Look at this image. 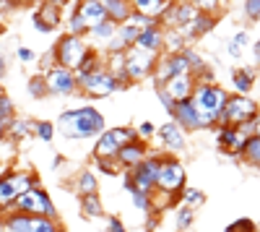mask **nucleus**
I'll return each instance as SVG.
<instances>
[{"label": "nucleus", "instance_id": "obj_1", "mask_svg": "<svg viewBox=\"0 0 260 232\" xmlns=\"http://www.w3.org/2000/svg\"><path fill=\"white\" fill-rule=\"evenodd\" d=\"M107 120L104 115L94 107V104H83V107H73L60 112L57 123H55V133H60L68 141H86V138H96L99 133H104Z\"/></svg>", "mask_w": 260, "mask_h": 232}, {"label": "nucleus", "instance_id": "obj_2", "mask_svg": "<svg viewBox=\"0 0 260 232\" xmlns=\"http://www.w3.org/2000/svg\"><path fill=\"white\" fill-rule=\"evenodd\" d=\"M226 99H229V92L219 86V83H195V89L190 94V104H192L195 115H198L203 131L216 125V120L224 112Z\"/></svg>", "mask_w": 260, "mask_h": 232}, {"label": "nucleus", "instance_id": "obj_3", "mask_svg": "<svg viewBox=\"0 0 260 232\" xmlns=\"http://www.w3.org/2000/svg\"><path fill=\"white\" fill-rule=\"evenodd\" d=\"M161 157H164V152L161 149H151V154L141 162V164H136L133 170H127L125 172V183H122V188L127 193H146V196H151L156 191V172H159V162H161Z\"/></svg>", "mask_w": 260, "mask_h": 232}, {"label": "nucleus", "instance_id": "obj_4", "mask_svg": "<svg viewBox=\"0 0 260 232\" xmlns=\"http://www.w3.org/2000/svg\"><path fill=\"white\" fill-rule=\"evenodd\" d=\"M187 185V170L177 157L164 154L159 162V172H156V196H164L169 201H175L180 191Z\"/></svg>", "mask_w": 260, "mask_h": 232}, {"label": "nucleus", "instance_id": "obj_5", "mask_svg": "<svg viewBox=\"0 0 260 232\" xmlns=\"http://www.w3.org/2000/svg\"><path fill=\"white\" fill-rule=\"evenodd\" d=\"M6 212H18V214H26V217H45V219H57V209L55 201L50 198V193L45 188H29L26 193H21Z\"/></svg>", "mask_w": 260, "mask_h": 232}, {"label": "nucleus", "instance_id": "obj_6", "mask_svg": "<svg viewBox=\"0 0 260 232\" xmlns=\"http://www.w3.org/2000/svg\"><path fill=\"white\" fill-rule=\"evenodd\" d=\"M136 141V131L130 125H115V128H104V133H99L94 138V149H91V159H115L117 152L125 143Z\"/></svg>", "mask_w": 260, "mask_h": 232}, {"label": "nucleus", "instance_id": "obj_7", "mask_svg": "<svg viewBox=\"0 0 260 232\" xmlns=\"http://www.w3.org/2000/svg\"><path fill=\"white\" fill-rule=\"evenodd\" d=\"M91 47L86 45V39L81 37H71V34H62L57 42H55V47H52V57H55V66L60 68H68V71H76L86 52H89Z\"/></svg>", "mask_w": 260, "mask_h": 232}, {"label": "nucleus", "instance_id": "obj_8", "mask_svg": "<svg viewBox=\"0 0 260 232\" xmlns=\"http://www.w3.org/2000/svg\"><path fill=\"white\" fill-rule=\"evenodd\" d=\"M257 118V102L252 97H240V94H229L221 118L216 120V125H229V128H237L247 120ZM213 125V128H216Z\"/></svg>", "mask_w": 260, "mask_h": 232}, {"label": "nucleus", "instance_id": "obj_9", "mask_svg": "<svg viewBox=\"0 0 260 232\" xmlns=\"http://www.w3.org/2000/svg\"><path fill=\"white\" fill-rule=\"evenodd\" d=\"M76 83H78V94H86L89 99H104V97H110V94L120 92L117 78H115L110 71H107L104 66L96 68V71L89 73V76H83V78L76 81Z\"/></svg>", "mask_w": 260, "mask_h": 232}, {"label": "nucleus", "instance_id": "obj_10", "mask_svg": "<svg viewBox=\"0 0 260 232\" xmlns=\"http://www.w3.org/2000/svg\"><path fill=\"white\" fill-rule=\"evenodd\" d=\"M156 57H159V55L143 52V50H138V47L125 50V52H122V68H125L127 81L136 83V81H143V78H154Z\"/></svg>", "mask_w": 260, "mask_h": 232}, {"label": "nucleus", "instance_id": "obj_11", "mask_svg": "<svg viewBox=\"0 0 260 232\" xmlns=\"http://www.w3.org/2000/svg\"><path fill=\"white\" fill-rule=\"evenodd\" d=\"M195 6H198V13H195V18L190 21L185 29H177L185 42H192V39L206 37L208 32H213L216 24H219V16H216L219 6H216V3H208V6H206V3H195Z\"/></svg>", "mask_w": 260, "mask_h": 232}, {"label": "nucleus", "instance_id": "obj_12", "mask_svg": "<svg viewBox=\"0 0 260 232\" xmlns=\"http://www.w3.org/2000/svg\"><path fill=\"white\" fill-rule=\"evenodd\" d=\"M42 78H45V86H47V97H73V94H78L76 76L68 68L52 66L50 71L42 73Z\"/></svg>", "mask_w": 260, "mask_h": 232}, {"label": "nucleus", "instance_id": "obj_13", "mask_svg": "<svg viewBox=\"0 0 260 232\" xmlns=\"http://www.w3.org/2000/svg\"><path fill=\"white\" fill-rule=\"evenodd\" d=\"M37 172H29V170H21V172H8L3 180H0V206L8 209L21 193H26L31 188V180H34Z\"/></svg>", "mask_w": 260, "mask_h": 232}, {"label": "nucleus", "instance_id": "obj_14", "mask_svg": "<svg viewBox=\"0 0 260 232\" xmlns=\"http://www.w3.org/2000/svg\"><path fill=\"white\" fill-rule=\"evenodd\" d=\"M182 73H190L185 50H180V52H161L156 57V68H154V78L151 81L164 83V81L175 78V76H182Z\"/></svg>", "mask_w": 260, "mask_h": 232}, {"label": "nucleus", "instance_id": "obj_15", "mask_svg": "<svg viewBox=\"0 0 260 232\" xmlns=\"http://www.w3.org/2000/svg\"><path fill=\"white\" fill-rule=\"evenodd\" d=\"M31 26L42 34L57 32L62 26V6L60 3H42L37 6L34 16H31Z\"/></svg>", "mask_w": 260, "mask_h": 232}, {"label": "nucleus", "instance_id": "obj_16", "mask_svg": "<svg viewBox=\"0 0 260 232\" xmlns=\"http://www.w3.org/2000/svg\"><path fill=\"white\" fill-rule=\"evenodd\" d=\"M156 138L161 141V152L164 154H180L185 152V146H187V133L180 128V125L175 123H161L159 128H156Z\"/></svg>", "mask_w": 260, "mask_h": 232}, {"label": "nucleus", "instance_id": "obj_17", "mask_svg": "<svg viewBox=\"0 0 260 232\" xmlns=\"http://www.w3.org/2000/svg\"><path fill=\"white\" fill-rule=\"evenodd\" d=\"M247 138L240 133V128H229V125H216V146L226 154V157H234L240 159L242 149H245Z\"/></svg>", "mask_w": 260, "mask_h": 232}, {"label": "nucleus", "instance_id": "obj_18", "mask_svg": "<svg viewBox=\"0 0 260 232\" xmlns=\"http://www.w3.org/2000/svg\"><path fill=\"white\" fill-rule=\"evenodd\" d=\"M151 154V146L148 143H143V141H130V143H125L122 149L117 152V157H115V162H117V167L122 172H127V170H133L136 164H141L146 157Z\"/></svg>", "mask_w": 260, "mask_h": 232}, {"label": "nucleus", "instance_id": "obj_19", "mask_svg": "<svg viewBox=\"0 0 260 232\" xmlns=\"http://www.w3.org/2000/svg\"><path fill=\"white\" fill-rule=\"evenodd\" d=\"M169 120L175 123V125H180L182 131H203L201 128V120H198V115H195V110H192V104H190V99H185V102H175V107H172V112H169Z\"/></svg>", "mask_w": 260, "mask_h": 232}, {"label": "nucleus", "instance_id": "obj_20", "mask_svg": "<svg viewBox=\"0 0 260 232\" xmlns=\"http://www.w3.org/2000/svg\"><path fill=\"white\" fill-rule=\"evenodd\" d=\"M133 47H138V50H143V52H151V55H161V52H164V26L154 24V26L138 32Z\"/></svg>", "mask_w": 260, "mask_h": 232}, {"label": "nucleus", "instance_id": "obj_21", "mask_svg": "<svg viewBox=\"0 0 260 232\" xmlns=\"http://www.w3.org/2000/svg\"><path fill=\"white\" fill-rule=\"evenodd\" d=\"M255 86H257V73H255V68L242 66V68H234V71H232V89H234V94L252 97Z\"/></svg>", "mask_w": 260, "mask_h": 232}, {"label": "nucleus", "instance_id": "obj_22", "mask_svg": "<svg viewBox=\"0 0 260 232\" xmlns=\"http://www.w3.org/2000/svg\"><path fill=\"white\" fill-rule=\"evenodd\" d=\"M115 32H117V24H112L110 18H104L102 24L89 26V32H86V45H89L91 50H96V47H107V45L112 42Z\"/></svg>", "mask_w": 260, "mask_h": 232}, {"label": "nucleus", "instance_id": "obj_23", "mask_svg": "<svg viewBox=\"0 0 260 232\" xmlns=\"http://www.w3.org/2000/svg\"><path fill=\"white\" fill-rule=\"evenodd\" d=\"M192 89H195V78H192L190 73H182V76H175V78L164 81V92L172 97V102H185V99H190Z\"/></svg>", "mask_w": 260, "mask_h": 232}, {"label": "nucleus", "instance_id": "obj_24", "mask_svg": "<svg viewBox=\"0 0 260 232\" xmlns=\"http://www.w3.org/2000/svg\"><path fill=\"white\" fill-rule=\"evenodd\" d=\"M130 8H133L136 13H141V16H146V18H151V21H156V24H159V18L167 13L169 3H167V0H130Z\"/></svg>", "mask_w": 260, "mask_h": 232}, {"label": "nucleus", "instance_id": "obj_25", "mask_svg": "<svg viewBox=\"0 0 260 232\" xmlns=\"http://www.w3.org/2000/svg\"><path fill=\"white\" fill-rule=\"evenodd\" d=\"M34 136V120L29 118H13L8 125H6V138L8 141H26Z\"/></svg>", "mask_w": 260, "mask_h": 232}, {"label": "nucleus", "instance_id": "obj_26", "mask_svg": "<svg viewBox=\"0 0 260 232\" xmlns=\"http://www.w3.org/2000/svg\"><path fill=\"white\" fill-rule=\"evenodd\" d=\"M78 13L83 16L86 26H96V24H102V21L107 18L102 0H83V3H78Z\"/></svg>", "mask_w": 260, "mask_h": 232}, {"label": "nucleus", "instance_id": "obj_27", "mask_svg": "<svg viewBox=\"0 0 260 232\" xmlns=\"http://www.w3.org/2000/svg\"><path fill=\"white\" fill-rule=\"evenodd\" d=\"M130 11H133V8H130V0H104V13L117 26L127 21Z\"/></svg>", "mask_w": 260, "mask_h": 232}, {"label": "nucleus", "instance_id": "obj_28", "mask_svg": "<svg viewBox=\"0 0 260 232\" xmlns=\"http://www.w3.org/2000/svg\"><path fill=\"white\" fill-rule=\"evenodd\" d=\"M255 42V37L247 32V29H240L229 42H226V52H229V57H234V60H240L242 55H245V50Z\"/></svg>", "mask_w": 260, "mask_h": 232}, {"label": "nucleus", "instance_id": "obj_29", "mask_svg": "<svg viewBox=\"0 0 260 232\" xmlns=\"http://www.w3.org/2000/svg\"><path fill=\"white\" fill-rule=\"evenodd\" d=\"M76 193H78V198L81 196H94V193H99V180H96V175L91 172V170H81L78 175H76Z\"/></svg>", "mask_w": 260, "mask_h": 232}, {"label": "nucleus", "instance_id": "obj_30", "mask_svg": "<svg viewBox=\"0 0 260 232\" xmlns=\"http://www.w3.org/2000/svg\"><path fill=\"white\" fill-rule=\"evenodd\" d=\"M102 66H104V55H102L99 50H89V52H86V57H83V63L73 71V76H76V81H81L83 76L94 73V71L102 68Z\"/></svg>", "mask_w": 260, "mask_h": 232}, {"label": "nucleus", "instance_id": "obj_31", "mask_svg": "<svg viewBox=\"0 0 260 232\" xmlns=\"http://www.w3.org/2000/svg\"><path fill=\"white\" fill-rule=\"evenodd\" d=\"M81 214H83L86 219H104V217H107L99 193H94V196H81Z\"/></svg>", "mask_w": 260, "mask_h": 232}, {"label": "nucleus", "instance_id": "obj_32", "mask_svg": "<svg viewBox=\"0 0 260 232\" xmlns=\"http://www.w3.org/2000/svg\"><path fill=\"white\" fill-rule=\"evenodd\" d=\"M3 227L8 232H31V217L18 214V212H6L3 214Z\"/></svg>", "mask_w": 260, "mask_h": 232}, {"label": "nucleus", "instance_id": "obj_33", "mask_svg": "<svg viewBox=\"0 0 260 232\" xmlns=\"http://www.w3.org/2000/svg\"><path fill=\"white\" fill-rule=\"evenodd\" d=\"M240 159H242L245 164H250L252 170H257V164H260V138H257V136H250V138H247Z\"/></svg>", "mask_w": 260, "mask_h": 232}, {"label": "nucleus", "instance_id": "obj_34", "mask_svg": "<svg viewBox=\"0 0 260 232\" xmlns=\"http://www.w3.org/2000/svg\"><path fill=\"white\" fill-rule=\"evenodd\" d=\"M177 198L182 201V206L192 209V212H195L198 206H203V204H206V193L201 191V188H190V185H185V188H182Z\"/></svg>", "mask_w": 260, "mask_h": 232}, {"label": "nucleus", "instance_id": "obj_35", "mask_svg": "<svg viewBox=\"0 0 260 232\" xmlns=\"http://www.w3.org/2000/svg\"><path fill=\"white\" fill-rule=\"evenodd\" d=\"M34 138H39L42 143H52V138H55V123H50V120H34Z\"/></svg>", "mask_w": 260, "mask_h": 232}, {"label": "nucleus", "instance_id": "obj_36", "mask_svg": "<svg viewBox=\"0 0 260 232\" xmlns=\"http://www.w3.org/2000/svg\"><path fill=\"white\" fill-rule=\"evenodd\" d=\"M192 219H195V212L187 206H177V214H175V224H177V232H187L192 227Z\"/></svg>", "mask_w": 260, "mask_h": 232}, {"label": "nucleus", "instance_id": "obj_37", "mask_svg": "<svg viewBox=\"0 0 260 232\" xmlns=\"http://www.w3.org/2000/svg\"><path fill=\"white\" fill-rule=\"evenodd\" d=\"M31 232H62L60 222L45 219V217H31Z\"/></svg>", "mask_w": 260, "mask_h": 232}, {"label": "nucleus", "instance_id": "obj_38", "mask_svg": "<svg viewBox=\"0 0 260 232\" xmlns=\"http://www.w3.org/2000/svg\"><path fill=\"white\" fill-rule=\"evenodd\" d=\"M133 131H136V138H138V141L148 143L151 138L156 136V125L151 123V120H141V123H138V128H133Z\"/></svg>", "mask_w": 260, "mask_h": 232}, {"label": "nucleus", "instance_id": "obj_39", "mask_svg": "<svg viewBox=\"0 0 260 232\" xmlns=\"http://www.w3.org/2000/svg\"><path fill=\"white\" fill-rule=\"evenodd\" d=\"M130 198H133L136 212H141L143 217H148L151 212H154V204H151V196H146V193H130Z\"/></svg>", "mask_w": 260, "mask_h": 232}, {"label": "nucleus", "instance_id": "obj_40", "mask_svg": "<svg viewBox=\"0 0 260 232\" xmlns=\"http://www.w3.org/2000/svg\"><path fill=\"white\" fill-rule=\"evenodd\" d=\"M224 232H257V224H255V219L242 217V219H234L232 224H226Z\"/></svg>", "mask_w": 260, "mask_h": 232}, {"label": "nucleus", "instance_id": "obj_41", "mask_svg": "<svg viewBox=\"0 0 260 232\" xmlns=\"http://www.w3.org/2000/svg\"><path fill=\"white\" fill-rule=\"evenodd\" d=\"M26 86H29V94H31L34 99H42V97H47V86H45V78H42V73L31 76Z\"/></svg>", "mask_w": 260, "mask_h": 232}, {"label": "nucleus", "instance_id": "obj_42", "mask_svg": "<svg viewBox=\"0 0 260 232\" xmlns=\"http://www.w3.org/2000/svg\"><path fill=\"white\" fill-rule=\"evenodd\" d=\"M94 164H96V170L104 172V175H120L122 172L115 159H94Z\"/></svg>", "mask_w": 260, "mask_h": 232}, {"label": "nucleus", "instance_id": "obj_43", "mask_svg": "<svg viewBox=\"0 0 260 232\" xmlns=\"http://www.w3.org/2000/svg\"><path fill=\"white\" fill-rule=\"evenodd\" d=\"M242 8H245V16L250 24H257L260 21V0H247V3H242Z\"/></svg>", "mask_w": 260, "mask_h": 232}, {"label": "nucleus", "instance_id": "obj_44", "mask_svg": "<svg viewBox=\"0 0 260 232\" xmlns=\"http://www.w3.org/2000/svg\"><path fill=\"white\" fill-rule=\"evenodd\" d=\"M154 92H156V97H159V102H161V107L167 110V115L172 112V107H175V102H172V97L164 92V83H159V81H154Z\"/></svg>", "mask_w": 260, "mask_h": 232}, {"label": "nucleus", "instance_id": "obj_45", "mask_svg": "<svg viewBox=\"0 0 260 232\" xmlns=\"http://www.w3.org/2000/svg\"><path fill=\"white\" fill-rule=\"evenodd\" d=\"M104 222H107V232H127V227H125L122 217H117V214L104 217Z\"/></svg>", "mask_w": 260, "mask_h": 232}, {"label": "nucleus", "instance_id": "obj_46", "mask_svg": "<svg viewBox=\"0 0 260 232\" xmlns=\"http://www.w3.org/2000/svg\"><path fill=\"white\" fill-rule=\"evenodd\" d=\"M16 57H18L21 63H34V60H37V52H34L31 47H18V50H16Z\"/></svg>", "mask_w": 260, "mask_h": 232}, {"label": "nucleus", "instance_id": "obj_47", "mask_svg": "<svg viewBox=\"0 0 260 232\" xmlns=\"http://www.w3.org/2000/svg\"><path fill=\"white\" fill-rule=\"evenodd\" d=\"M156 224H159V214H156V212H151V214L146 217L143 229H146V232H154V229H156Z\"/></svg>", "mask_w": 260, "mask_h": 232}, {"label": "nucleus", "instance_id": "obj_48", "mask_svg": "<svg viewBox=\"0 0 260 232\" xmlns=\"http://www.w3.org/2000/svg\"><path fill=\"white\" fill-rule=\"evenodd\" d=\"M8 73V57L3 55V52H0V78H3Z\"/></svg>", "mask_w": 260, "mask_h": 232}, {"label": "nucleus", "instance_id": "obj_49", "mask_svg": "<svg viewBox=\"0 0 260 232\" xmlns=\"http://www.w3.org/2000/svg\"><path fill=\"white\" fill-rule=\"evenodd\" d=\"M250 47H252V63H257V60H260V42L255 39V42H252Z\"/></svg>", "mask_w": 260, "mask_h": 232}, {"label": "nucleus", "instance_id": "obj_50", "mask_svg": "<svg viewBox=\"0 0 260 232\" xmlns=\"http://www.w3.org/2000/svg\"><path fill=\"white\" fill-rule=\"evenodd\" d=\"M62 164H65V157H60V154H55V159H52V170L57 172V170H60V167H62Z\"/></svg>", "mask_w": 260, "mask_h": 232}, {"label": "nucleus", "instance_id": "obj_51", "mask_svg": "<svg viewBox=\"0 0 260 232\" xmlns=\"http://www.w3.org/2000/svg\"><path fill=\"white\" fill-rule=\"evenodd\" d=\"M8 172H11V167H8V164H0V180H3Z\"/></svg>", "mask_w": 260, "mask_h": 232}, {"label": "nucleus", "instance_id": "obj_52", "mask_svg": "<svg viewBox=\"0 0 260 232\" xmlns=\"http://www.w3.org/2000/svg\"><path fill=\"white\" fill-rule=\"evenodd\" d=\"M0 141H6V123H0Z\"/></svg>", "mask_w": 260, "mask_h": 232}]
</instances>
